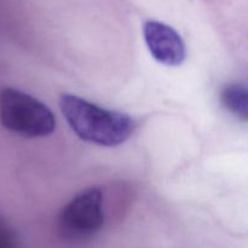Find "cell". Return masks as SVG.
<instances>
[{"mask_svg":"<svg viewBox=\"0 0 248 248\" xmlns=\"http://www.w3.org/2000/svg\"><path fill=\"white\" fill-rule=\"evenodd\" d=\"M0 120L5 128L28 138L46 137L56 130L55 115L43 102L12 87L0 93Z\"/></svg>","mask_w":248,"mask_h":248,"instance_id":"obj_2","label":"cell"},{"mask_svg":"<svg viewBox=\"0 0 248 248\" xmlns=\"http://www.w3.org/2000/svg\"><path fill=\"white\" fill-rule=\"evenodd\" d=\"M0 248H18L14 230L0 217Z\"/></svg>","mask_w":248,"mask_h":248,"instance_id":"obj_6","label":"cell"},{"mask_svg":"<svg viewBox=\"0 0 248 248\" xmlns=\"http://www.w3.org/2000/svg\"><path fill=\"white\" fill-rule=\"evenodd\" d=\"M143 35L148 50L159 63L177 67L184 62L186 44L172 27L159 21H148L143 27Z\"/></svg>","mask_w":248,"mask_h":248,"instance_id":"obj_4","label":"cell"},{"mask_svg":"<svg viewBox=\"0 0 248 248\" xmlns=\"http://www.w3.org/2000/svg\"><path fill=\"white\" fill-rule=\"evenodd\" d=\"M60 108L75 135L92 144L116 147L135 132L136 124L127 114L101 108L75 94H62Z\"/></svg>","mask_w":248,"mask_h":248,"instance_id":"obj_1","label":"cell"},{"mask_svg":"<svg viewBox=\"0 0 248 248\" xmlns=\"http://www.w3.org/2000/svg\"><path fill=\"white\" fill-rule=\"evenodd\" d=\"M247 97L246 87L240 84H229L222 90L220 101L228 111L241 120L246 121L248 118Z\"/></svg>","mask_w":248,"mask_h":248,"instance_id":"obj_5","label":"cell"},{"mask_svg":"<svg viewBox=\"0 0 248 248\" xmlns=\"http://www.w3.org/2000/svg\"><path fill=\"white\" fill-rule=\"evenodd\" d=\"M103 224V196L98 188H89L78 194L63 207L58 217L61 235L70 241L94 236Z\"/></svg>","mask_w":248,"mask_h":248,"instance_id":"obj_3","label":"cell"}]
</instances>
